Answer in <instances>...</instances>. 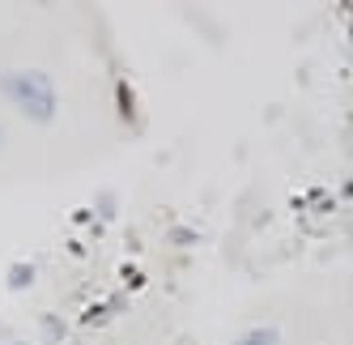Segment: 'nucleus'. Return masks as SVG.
Segmentation results:
<instances>
[{"label": "nucleus", "instance_id": "obj_1", "mask_svg": "<svg viewBox=\"0 0 353 345\" xmlns=\"http://www.w3.org/2000/svg\"><path fill=\"white\" fill-rule=\"evenodd\" d=\"M0 94L30 119V124H52L60 111L56 81L39 68H17V72H0Z\"/></svg>", "mask_w": 353, "mask_h": 345}, {"label": "nucleus", "instance_id": "obj_2", "mask_svg": "<svg viewBox=\"0 0 353 345\" xmlns=\"http://www.w3.org/2000/svg\"><path fill=\"white\" fill-rule=\"evenodd\" d=\"M34 277H39V268H34L30 260H13V264H9V273H5L9 290H30V286H34Z\"/></svg>", "mask_w": 353, "mask_h": 345}, {"label": "nucleus", "instance_id": "obj_3", "mask_svg": "<svg viewBox=\"0 0 353 345\" xmlns=\"http://www.w3.org/2000/svg\"><path fill=\"white\" fill-rule=\"evenodd\" d=\"M234 345H281V328L272 324H260V328H247Z\"/></svg>", "mask_w": 353, "mask_h": 345}, {"label": "nucleus", "instance_id": "obj_4", "mask_svg": "<svg viewBox=\"0 0 353 345\" xmlns=\"http://www.w3.org/2000/svg\"><path fill=\"white\" fill-rule=\"evenodd\" d=\"M43 337L47 341H64V319L60 315H43Z\"/></svg>", "mask_w": 353, "mask_h": 345}, {"label": "nucleus", "instance_id": "obj_5", "mask_svg": "<svg viewBox=\"0 0 353 345\" xmlns=\"http://www.w3.org/2000/svg\"><path fill=\"white\" fill-rule=\"evenodd\" d=\"M13 345H39V341H13Z\"/></svg>", "mask_w": 353, "mask_h": 345}]
</instances>
